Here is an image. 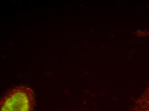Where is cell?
<instances>
[{
  "mask_svg": "<svg viewBox=\"0 0 149 111\" xmlns=\"http://www.w3.org/2000/svg\"><path fill=\"white\" fill-rule=\"evenodd\" d=\"M36 104L35 94L26 86L9 90L1 99V111H33Z\"/></svg>",
  "mask_w": 149,
  "mask_h": 111,
  "instance_id": "obj_1",
  "label": "cell"
},
{
  "mask_svg": "<svg viewBox=\"0 0 149 111\" xmlns=\"http://www.w3.org/2000/svg\"><path fill=\"white\" fill-rule=\"evenodd\" d=\"M133 111H149V86L134 103Z\"/></svg>",
  "mask_w": 149,
  "mask_h": 111,
  "instance_id": "obj_2",
  "label": "cell"
},
{
  "mask_svg": "<svg viewBox=\"0 0 149 111\" xmlns=\"http://www.w3.org/2000/svg\"><path fill=\"white\" fill-rule=\"evenodd\" d=\"M147 34H148V36L149 37V31L147 32Z\"/></svg>",
  "mask_w": 149,
  "mask_h": 111,
  "instance_id": "obj_3",
  "label": "cell"
}]
</instances>
